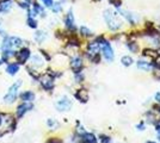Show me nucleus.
<instances>
[{
  "mask_svg": "<svg viewBox=\"0 0 160 143\" xmlns=\"http://www.w3.org/2000/svg\"><path fill=\"white\" fill-rule=\"evenodd\" d=\"M80 31H81V34L85 35V36H88V35L92 34V32H91V30H88V29H87V27H85V26L81 27V29H80Z\"/></svg>",
  "mask_w": 160,
  "mask_h": 143,
  "instance_id": "21",
  "label": "nucleus"
},
{
  "mask_svg": "<svg viewBox=\"0 0 160 143\" xmlns=\"http://www.w3.org/2000/svg\"><path fill=\"white\" fill-rule=\"evenodd\" d=\"M20 98H22V100H24L25 102H32L33 99H35V94H33L32 92H24L23 94L20 95Z\"/></svg>",
  "mask_w": 160,
  "mask_h": 143,
  "instance_id": "11",
  "label": "nucleus"
},
{
  "mask_svg": "<svg viewBox=\"0 0 160 143\" xmlns=\"http://www.w3.org/2000/svg\"><path fill=\"white\" fill-rule=\"evenodd\" d=\"M84 142L97 143V140H96L94 135H92V134H85V135H84Z\"/></svg>",
  "mask_w": 160,
  "mask_h": 143,
  "instance_id": "16",
  "label": "nucleus"
},
{
  "mask_svg": "<svg viewBox=\"0 0 160 143\" xmlns=\"http://www.w3.org/2000/svg\"><path fill=\"white\" fill-rule=\"evenodd\" d=\"M103 44V54H104V57L107 59L108 61H112L113 60V51L111 45L108 43V42H104L102 43Z\"/></svg>",
  "mask_w": 160,
  "mask_h": 143,
  "instance_id": "4",
  "label": "nucleus"
},
{
  "mask_svg": "<svg viewBox=\"0 0 160 143\" xmlns=\"http://www.w3.org/2000/svg\"><path fill=\"white\" fill-rule=\"evenodd\" d=\"M121 61H122V63H123L124 66H130V64L133 63V59H132L130 56H123Z\"/></svg>",
  "mask_w": 160,
  "mask_h": 143,
  "instance_id": "18",
  "label": "nucleus"
},
{
  "mask_svg": "<svg viewBox=\"0 0 160 143\" xmlns=\"http://www.w3.org/2000/svg\"><path fill=\"white\" fill-rule=\"evenodd\" d=\"M1 123H2V116L0 115V124H1Z\"/></svg>",
  "mask_w": 160,
  "mask_h": 143,
  "instance_id": "26",
  "label": "nucleus"
},
{
  "mask_svg": "<svg viewBox=\"0 0 160 143\" xmlns=\"http://www.w3.org/2000/svg\"><path fill=\"white\" fill-rule=\"evenodd\" d=\"M157 129H160V122L158 123V128H157Z\"/></svg>",
  "mask_w": 160,
  "mask_h": 143,
  "instance_id": "27",
  "label": "nucleus"
},
{
  "mask_svg": "<svg viewBox=\"0 0 160 143\" xmlns=\"http://www.w3.org/2000/svg\"><path fill=\"white\" fill-rule=\"evenodd\" d=\"M0 24H1V23H0ZM0 35H5V31L1 29V25H0Z\"/></svg>",
  "mask_w": 160,
  "mask_h": 143,
  "instance_id": "24",
  "label": "nucleus"
},
{
  "mask_svg": "<svg viewBox=\"0 0 160 143\" xmlns=\"http://www.w3.org/2000/svg\"><path fill=\"white\" fill-rule=\"evenodd\" d=\"M71 106H72V102L66 97H63L62 99H60L58 102V104H56V107H58V110H60V111H67V110L71 109Z\"/></svg>",
  "mask_w": 160,
  "mask_h": 143,
  "instance_id": "5",
  "label": "nucleus"
},
{
  "mask_svg": "<svg viewBox=\"0 0 160 143\" xmlns=\"http://www.w3.org/2000/svg\"><path fill=\"white\" fill-rule=\"evenodd\" d=\"M41 83H42V86L46 89H52L54 87L53 78H50L49 75H44V76L41 79Z\"/></svg>",
  "mask_w": 160,
  "mask_h": 143,
  "instance_id": "6",
  "label": "nucleus"
},
{
  "mask_svg": "<svg viewBox=\"0 0 160 143\" xmlns=\"http://www.w3.org/2000/svg\"><path fill=\"white\" fill-rule=\"evenodd\" d=\"M7 73L11 75H14L18 70H19V66L18 64H16V63H11V64H8L7 66Z\"/></svg>",
  "mask_w": 160,
  "mask_h": 143,
  "instance_id": "12",
  "label": "nucleus"
},
{
  "mask_svg": "<svg viewBox=\"0 0 160 143\" xmlns=\"http://www.w3.org/2000/svg\"><path fill=\"white\" fill-rule=\"evenodd\" d=\"M0 64H1V61H0Z\"/></svg>",
  "mask_w": 160,
  "mask_h": 143,
  "instance_id": "30",
  "label": "nucleus"
},
{
  "mask_svg": "<svg viewBox=\"0 0 160 143\" xmlns=\"http://www.w3.org/2000/svg\"><path fill=\"white\" fill-rule=\"evenodd\" d=\"M71 66H72V68L75 70V72H78L80 68H81V66H82V61H81V59L80 57H74L72 62H71Z\"/></svg>",
  "mask_w": 160,
  "mask_h": 143,
  "instance_id": "10",
  "label": "nucleus"
},
{
  "mask_svg": "<svg viewBox=\"0 0 160 143\" xmlns=\"http://www.w3.org/2000/svg\"><path fill=\"white\" fill-rule=\"evenodd\" d=\"M77 98L78 99H80L81 102H87V99H88V94H87V92L85 91V89H81V91H79L78 93H77Z\"/></svg>",
  "mask_w": 160,
  "mask_h": 143,
  "instance_id": "14",
  "label": "nucleus"
},
{
  "mask_svg": "<svg viewBox=\"0 0 160 143\" xmlns=\"http://www.w3.org/2000/svg\"><path fill=\"white\" fill-rule=\"evenodd\" d=\"M99 49H100V44L98 42H92V43H90V45H88V51H90V54L92 55H98L99 53Z\"/></svg>",
  "mask_w": 160,
  "mask_h": 143,
  "instance_id": "9",
  "label": "nucleus"
},
{
  "mask_svg": "<svg viewBox=\"0 0 160 143\" xmlns=\"http://www.w3.org/2000/svg\"><path fill=\"white\" fill-rule=\"evenodd\" d=\"M22 45V40L18 37H6L4 43L1 44V50H2V55L4 57L7 59L10 56H12L14 53V50L17 48H19Z\"/></svg>",
  "mask_w": 160,
  "mask_h": 143,
  "instance_id": "1",
  "label": "nucleus"
},
{
  "mask_svg": "<svg viewBox=\"0 0 160 143\" xmlns=\"http://www.w3.org/2000/svg\"><path fill=\"white\" fill-rule=\"evenodd\" d=\"M28 25L31 27H36L37 26V23H36L35 19H32V17H29V18H28Z\"/></svg>",
  "mask_w": 160,
  "mask_h": 143,
  "instance_id": "20",
  "label": "nucleus"
},
{
  "mask_svg": "<svg viewBox=\"0 0 160 143\" xmlns=\"http://www.w3.org/2000/svg\"><path fill=\"white\" fill-rule=\"evenodd\" d=\"M138 67L141 68V69H143V70H149V69H151V64H149V63H147V62L139 61L138 62Z\"/></svg>",
  "mask_w": 160,
  "mask_h": 143,
  "instance_id": "17",
  "label": "nucleus"
},
{
  "mask_svg": "<svg viewBox=\"0 0 160 143\" xmlns=\"http://www.w3.org/2000/svg\"><path fill=\"white\" fill-rule=\"evenodd\" d=\"M11 0H6V1H4L1 5H0V11L1 12H7L10 8H11Z\"/></svg>",
  "mask_w": 160,
  "mask_h": 143,
  "instance_id": "15",
  "label": "nucleus"
},
{
  "mask_svg": "<svg viewBox=\"0 0 160 143\" xmlns=\"http://www.w3.org/2000/svg\"><path fill=\"white\" fill-rule=\"evenodd\" d=\"M158 130V134H159V138H160V129H157Z\"/></svg>",
  "mask_w": 160,
  "mask_h": 143,
  "instance_id": "28",
  "label": "nucleus"
},
{
  "mask_svg": "<svg viewBox=\"0 0 160 143\" xmlns=\"http://www.w3.org/2000/svg\"><path fill=\"white\" fill-rule=\"evenodd\" d=\"M35 38H36L37 42H42L46 38V34H44L43 31H40V32H37V34L35 35Z\"/></svg>",
  "mask_w": 160,
  "mask_h": 143,
  "instance_id": "19",
  "label": "nucleus"
},
{
  "mask_svg": "<svg viewBox=\"0 0 160 143\" xmlns=\"http://www.w3.org/2000/svg\"><path fill=\"white\" fill-rule=\"evenodd\" d=\"M147 143H157V142H151V141H149V142H147Z\"/></svg>",
  "mask_w": 160,
  "mask_h": 143,
  "instance_id": "29",
  "label": "nucleus"
},
{
  "mask_svg": "<svg viewBox=\"0 0 160 143\" xmlns=\"http://www.w3.org/2000/svg\"><path fill=\"white\" fill-rule=\"evenodd\" d=\"M30 109H32V105L31 104H29V102H24V104H22L18 106V109H17V116L18 117H22L27 111H29Z\"/></svg>",
  "mask_w": 160,
  "mask_h": 143,
  "instance_id": "8",
  "label": "nucleus"
},
{
  "mask_svg": "<svg viewBox=\"0 0 160 143\" xmlns=\"http://www.w3.org/2000/svg\"><path fill=\"white\" fill-rule=\"evenodd\" d=\"M155 98H158V102H160V93H157Z\"/></svg>",
  "mask_w": 160,
  "mask_h": 143,
  "instance_id": "25",
  "label": "nucleus"
},
{
  "mask_svg": "<svg viewBox=\"0 0 160 143\" xmlns=\"http://www.w3.org/2000/svg\"><path fill=\"white\" fill-rule=\"evenodd\" d=\"M66 25H67V27H69V29H74V17L72 12H69V13L67 14Z\"/></svg>",
  "mask_w": 160,
  "mask_h": 143,
  "instance_id": "13",
  "label": "nucleus"
},
{
  "mask_svg": "<svg viewBox=\"0 0 160 143\" xmlns=\"http://www.w3.org/2000/svg\"><path fill=\"white\" fill-rule=\"evenodd\" d=\"M29 56H30V50L29 49H22L18 53V55H17L18 62L19 63H25L28 61V59H29Z\"/></svg>",
  "mask_w": 160,
  "mask_h": 143,
  "instance_id": "7",
  "label": "nucleus"
},
{
  "mask_svg": "<svg viewBox=\"0 0 160 143\" xmlns=\"http://www.w3.org/2000/svg\"><path fill=\"white\" fill-rule=\"evenodd\" d=\"M53 11L54 12H59V11H61V5L60 4H55V5H53Z\"/></svg>",
  "mask_w": 160,
  "mask_h": 143,
  "instance_id": "22",
  "label": "nucleus"
},
{
  "mask_svg": "<svg viewBox=\"0 0 160 143\" xmlns=\"http://www.w3.org/2000/svg\"><path fill=\"white\" fill-rule=\"evenodd\" d=\"M104 18L108 23V26L110 27L111 30H117L118 27L121 26V21L118 19L117 14L112 13L111 11H105V14H104Z\"/></svg>",
  "mask_w": 160,
  "mask_h": 143,
  "instance_id": "2",
  "label": "nucleus"
},
{
  "mask_svg": "<svg viewBox=\"0 0 160 143\" xmlns=\"http://www.w3.org/2000/svg\"><path fill=\"white\" fill-rule=\"evenodd\" d=\"M44 2V5L47 7H52L53 6V0H42Z\"/></svg>",
  "mask_w": 160,
  "mask_h": 143,
  "instance_id": "23",
  "label": "nucleus"
},
{
  "mask_svg": "<svg viewBox=\"0 0 160 143\" xmlns=\"http://www.w3.org/2000/svg\"><path fill=\"white\" fill-rule=\"evenodd\" d=\"M20 85H22V81H18L14 82L13 85L10 87L8 89V92H7V94L5 95V98H4V100L6 104H10V102H13L16 100V98H17V94H18V89H19Z\"/></svg>",
  "mask_w": 160,
  "mask_h": 143,
  "instance_id": "3",
  "label": "nucleus"
}]
</instances>
